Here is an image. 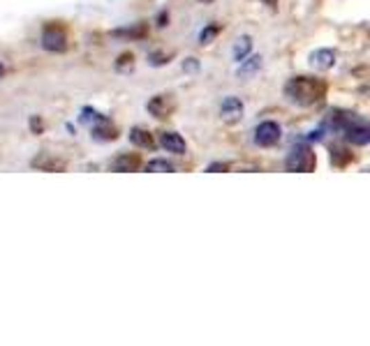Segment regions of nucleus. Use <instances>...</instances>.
Listing matches in <instances>:
<instances>
[{
    "instance_id": "f257e3e1",
    "label": "nucleus",
    "mask_w": 370,
    "mask_h": 346,
    "mask_svg": "<svg viewBox=\"0 0 370 346\" xmlns=\"http://www.w3.org/2000/svg\"><path fill=\"white\" fill-rule=\"evenodd\" d=\"M327 90H329L327 81L315 77H294L285 85L287 97L299 106H315L317 102H322L327 97Z\"/></svg>"
},
{
    "instance_id": "f03ea898",
    "label": "nucleus",
    "mask_w": 370,
    "mask_h": 346,
    "mask_svg": "<svg viewBox=\"0 0 370 346\" xmlns=\"http://www.w3.org/2000/svg\"><path fill=\"white\" fill-rule=\"evenodd\" d=\"M333 121H335V128L345 134L349 143H354V145L370 143V125L363 123L361 118H356L354 113H338Z\"/></svg>"
},
{
    "instance_id": "7ed1b4c3",
    "label": "nucleus",
    "mask_w": 370,
    "mask_h": 346,
    "mask_svg": "<svg viewBox=\"0 0 370 346\" xmlns=\"http://www.w3.org/2000/svg\"><path fill=\"white\" fill-rule=\"evenodd\" d=\"M42 46L51 53H63L68 51V32L61 23H46L42 30Z\"/></svg>"
},
{
    "instance_id": "20e7f679",
    "label": "nucleus",
    "mask_w": 370,
    "mask_h": 346,
    "mask_svg": "<svg viewBox=\"0 0 370 346\" xmlns=\"http://www.w3.org/2000/svg\"><path fill=\"white\" fill-rule=\"evenodd\" d=\"M315 164H317V159H315V152L310 145H296L287 157V169L294 173L315 171Z\"/></svg>"
},
{
    "instance_id": "39448f33",
    "label": "nucleus",
    "mask_w": 370,
    "mask_h": 346,
    "mask_svg": "<svg viewBox=\"0 0 370 346\" xmlns=\"http://www.w3.org/2000/svg\"><path fill=\"white\" fill-rule=\"evenodd\" d=\"M282 136V130L280 125L273 123V121H264L257 125L255 130V143L262 145V148H271V145H275L278 141H280Z\"/></svg>"
},
{
    "instance_id": "423d86ee",
    "label": "nucleus",
    "mask_w": 370,
    "mask_h": 346,
    "mask_svg": "<svg viewBox=\"0 0 370 346\" xmlns=\"http://www.w3.org/2000/svg\"><path fill=\"white\" fill-rule=\"evenodd\" d=\"M220 116L227 125H236L243 118V102L239 97H224L220 106Z\"/></svg>"
},
{
    "instance_id": "0eeeda50",
    "label": "nucleus",
    "mask_w": 370,
    "mask_h": 346,
    "mask_svg": "<svg viewBox=\"0 0 370 346\" xmlns=\"http://www.w3.org/2000/svg\"><path fill=\"white\" fill-rule=\"evenodd\" d=\"M160 145L167 152H174V155H185V150H188L185 139L176 132H160Z\"/></svg>"
},
{
    "instance_id": "6e6552de",
    "label": "nucleus",
    "mask_w": 370,
    "mask_h": 346,
    "mask_svg": "<svg viewBox=\"0 0 370 346\" xmlns=\"http://www.w3.org/2000/svg\"><path fill=\"white\" fill-rule=\"evenodd\" d=\"M142 166V155L137 152H123L118 155L116 159H111V169L114 171H121V173H132Z\"/></svg>"
},
{
    "instance_id": "1a4fd4ad",
    "label": "nucleus",
    "mask_w": 370,
    "mask_h": 346,
    "mask_svg": "<svg viewBox=\"0 0 370 346\" xmlns=\"http://www.w3.org/2000/svg\"><path fill=\"white\" fill-rule=\"evenodd\" d=\"M30 164H32V169H37V171H49V173H58V171H65V169H68L65 159L54 157V155H37Z\"/></svg>"
},
{
    "instance_id": "9d476101",
    "label": "nucleus",
    "mask_w": 370,
    "mask_h": 346,
    "mask_svg": "<svg viewBox=\"0 0 370 346\" xmlns=\"http://www.w3.org/2000/svg\"><path fill=\"white\" fill-rule=\"evenodd\" d=\"M148 111H150V116L164 121V118H169L171 111H174V102H171L167 95H157L148 102Z\"/></svg>"
},
{
    "instance_id": "9b49d317",
    "label": "nucleus",
    "mask_w": 370,
    "mask_h": 346,
    "mask_svg": "<svg viewBox=\"0 0 370 346\" xmlns=\"http://www.w3.org/2000/svg\"><path fill=\"white\" fill-rule=\"evenodd\" d=\"M310 65L315 70H331L335 65V51L333 49H317L310 53Z\"/></svg>"
},
{
    "instance_id": "f8f14e48",
    "label": "nucleus",
    "mask_w": 370,
    "mask_h": 346,
    "mask_svg": "<svg viewBox=\"0 0 370 346\" xmlns=\"http://www.w3.org/2000/svg\"><path fill=\"white\" fill-rule=\"evenodd\" d=\"M130 141L135 143V145H139V148H146V150H153L155 148L153 134H150V132H146V130H142V128H135V130L130 132Z\"/></svg>"
},
{
    "instance_id": "ddd939ff",
    "label": "nucleus",
    "mask_w": 370,
    "mask_h": 346,
    "mask_svg": "<svg viewBox=\"0 0 370 346\" xmlns=\"http://www.w3.org/2000/svg\"><path fill=\"white\" fill-rule=\"evenodd\" d=\"M253 53V37H248V35H243L239 37L234 42V61L236 63H243L246 58Z\"/></svg>"
},
{
    "instance_id": "4468645a",
    "label": "nucleus",
    "mask_w": 370,
    "mask_h": 346,
    "mask_svg": "<svg viewBox=\"0 0 370 346\" xmlns=\"http://www.w3.org/2000/svg\"><path fill=\"white\" fill-rule=\"evenodd\" d=\"M92 139L95 141H114V139H118V130L109 121H102V125L92 130Z\"/></svg>"
},
{
    "instance_id": "2eb2a0df",
    "label": "nucleus",
    "mask_w": 370,
    "mask_h": 346,
    "mask_svg": "<svg viewBox=\"0 0 370 346\" xmlns=\"http://www.w3.org/2000/svg\"><path fill=\"white\" fill-rule=\"evenodd\" d=\"M146 32L148 28L144 23H139V26H132V28H123V30H116L114 35L116 37H130V39H139V37H146Z\"/></svg>"
},
{
    "instance_id": "dca6fc26",
    "label": "nucleus",
    "mask_w": 370,
    "mask_h": 346,
    "mask_svg": "<svg viewBox=\"0 0 370 346\" xmlns=\"http://www.w3.org/2000/svg\"><path fill=\"white\" fill-rule=\"evenodd\" d=\"M146 171L150 173H171L174 171V164L167 162V159H150V162L146 164Z\"/></svg>"
},
{
    "instance_id": "f3484780",
    "label": "nucleus",
    "mask_w": 370,
    "mask_h": 346,
    "mask_svg": "<svg viewBox=\"0 0 370 346\" xmlns=\"http://www.w3.org/2000/svg\"><path fill=\"white\" fill-rule=\"evenodd\" d=\"M331 150H333L331 157H333V164L335 166H345V164L352 162V155H345L347 150H342V145H333Z\"/></svg>"
},
{
    "instance_id": "a211bd4d",
    "label": "nucleus",
    "mask_w": 370,
    "mask_h": 346,
    "mask_svg": "<svg viewBox=\"0 0 370 346\" xmlns=\"http://www.w3.org/2000/svg\"><path fill=\"white\" fill-rule=\"evenodd\" d=\"M217 32H220V26H215V23L206 26V28L202 30V35H199V42H202V44H208L211 39L217 35Z\"/></svg>"
},
{
    "instance_id": "6ab92c4d",
    "label": "nucleus",
    "mask_w": 370,
    "mask_h": 346,
    "mask_svg": "<svg viewBox=\"0 0 370 346\" xmlns=\"http://www.w3.org/2000/svg\"><path fill=\"white\" fill-rule=\"evenodd\" d=\"M260 65H262V58H260V56L250 58V63H248V65H243V68L239 70V74H241V77H248V74H253V72H257V70H260Z\"/></svg>"
},
{
    "instance_id": "aec40b11",
    "label": "nucleus",
    "mask_w": 370,
    "mask_h": 346,
    "mask_svg": "<svg viewBox=\"0 0 370 346\" xmlns=\"http://www.w3.org/2000/svg\"><path fill=\"white\" fill-rule=\"evenodd\" d=\"M30 130H32V134H42V130H44L42 118H39V116H32V118H30Z\"/></svg>"
},
{
    "instance_id": "412c9836",
    "label": "nucleus",
    "mask_w": 370,
    "mask_h": 346,
    "mask_svg": "<svg viewBox=\"0 0 370 346\" xmlns=\"http://www.w3.org/2000/svg\"><path fill=\"white\" fill-rule=\"evenodd\" d=\"M130 63H132V56H130V53H125V56H121V63H118L116 68H118V70H123L125 65H130Z\"/></svg>"
},
{
    "instance_id": "4be33fe9",
    "label": "nucleus",
    "mask_w": 370,
    "mask_h": 346,
    "mask_svg": "<svg viewBox=\"0 0 370 346\" xmlns=\"http://www.w3.org/2000/svg\"><path fill=\"white\" fill-rule=\"evenodd\" d=\"M224 169H229V164H211L208 166V171H224Z\"/></svg>"
},
{
    "instance_id": "5701e85b",
    "label": "nucleus",
    "mask_w": 370,
    "mask_h": 346,
    "mask_svg": "<svg viewBox=\"0 0 370 346\" xmlns=\"http://www.w3.org/2000/svg\"><path fill=\"white\" fill-rule=\"evenodd\" d=\"M3 74H5V68H3V63H0V79H3Z\"/></svg>"
},
{
    "instance_id": "b1692460",
    "label": "nucleus",
    "mask_w": 370,
    "mask_h": 346,
    "mask_svg": "<svg viewBox=\"0 0 370 346\" xmlns=\"http://www.w3.org/2000/svg\"><path fill=\"white\" fill-rule=\"evenodd\" d=\"M199 3H204V5H208V3H213V0H199Z\"/></svg>"
}]
</instances>
